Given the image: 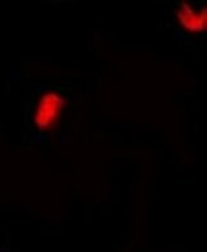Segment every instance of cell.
<instances>
[{
    "mask_svg": "<svg viewBox=\"0 0 207 252\" xmlns=\"http://www.w3.org/2000/svg\"><path fill=\"white\" fill-rule=\"evenodd\" d=\"M67 105L68 97L60 91L54 89L42 91L31 109L30 122L33 132L44 134L53 131L60 122Z\"/></svg>",
    "mask_w": 207,
    "mask_h": 252,
    "instance_id": "cell-1",
    "label": "cell"
},
{
    "mask_svg": "<svg viewBox=\"0 0 207 252\" xmlns=\"http://www.w3.org/2000/svg\"><path fill=\"white\" fill-rule=\"evenodd\" d=\"M178 18L187 31L202 32L206 29V8L196 9L189 3L183 1L178 10Z\"/></svg>",
    "mask_w": 207,
    "mask_h": 252,
    "instance_id": "cell-2",
    "label": "cell"
},
{
    "mask_svg": "<svg viewBox=\"0 0 207 252\" xmlns=\"http://www.w3.org/2000/svg\"><path fill=\"white\" fill-rule=\"evenodd\" d=\"M0 252H3V250H1V247H0Z\"/></svg>",
    "mask_w": 207,
    "mask_h": 252,
    "instance_id": "cell-3",
    "label": "cell"
}]
</instances>
